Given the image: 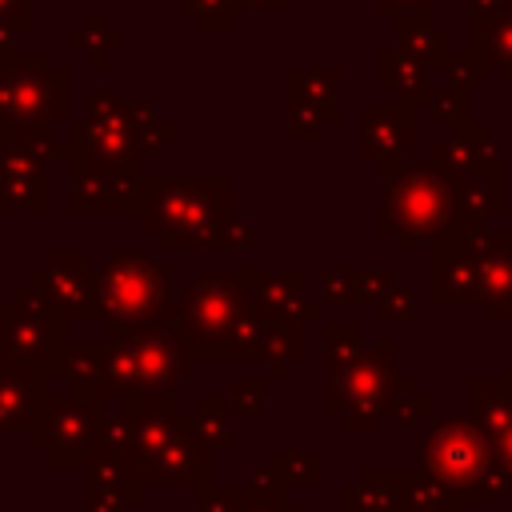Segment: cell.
<instances>
[{
	"label": "cell",
	"mask_w": 512,
	"mask_h": 512,
	"mask_svg": "<svg viewBox=\"0 0 512 512\" xmlns=\"http://www.w3.org/2000/svg\"><path fill=\"white\" fill-rule=\"evenodd\" d=\"M344 512H404L400 472H364L352 488H344Z\"/></svg>",
	"instance_id": "21"
},
{
	"label": "cell",
	"mask_w": 512,
	"mask_h": 512,
	"mask_svg": "<svg viewBox=\"0 0 512 512\" xmlns=\"http://www.w3.org/2000/svg\"><path fill=\"white\" fill-rule=\"evenodd\" d=\"M228 416H232L228 400H220V396H200V400H196L192 424H196V432L208 440V448H228V444H232V436H228Z\"/></svg>",
	"instance_id": "23"
},
{
	"label": "cell",
	"mask_w": 512,
	"mask_h": 512,
	"mask_svg": "<svg viewBox=\"0 0 512 512\" xmlns=\"http://www.w3.org/2000/svg\"><path fill=\"white\" fill-rule=\"evenodd\" d=\"M292 100H332L340 88V72L332 68H308V72H292Z\"/></svg>",
	"instance_id": "27"
},
{
	"label": "cell",
	"mask_w": 512,
	"mask_h": 512,
	"mask_svg": "<svg viewBox=\"0 0 512 512\" xmlns=\"http://www.w3.org/2000/svg\"><path fill=\"white\" fill-rule=\"evenodd\" d=\"M416 468L452 488L464 500H500L504 496V472L496 464V452L484 436V428L468 416L440 420L424 432Z\"/></svg>",
	"instance_id": "6"
},
{
	"label": "cell",
	"mask_w": 512,
	"mask_h": 512,
	"mask_svg": "<svg viewBox=\"0 0 512 512\" xmlns=\"http://www.w3.org/2000/svg\"><path fill=\"white\" fill-rule=\"evenodd\" d=\"M380 232L396 248L440 244L452 232V184L436 164H396L384 168Z\"/></svg>",
	"instance_id": "5"
},
{
	"label": "cell",
	"mask_w": 512,
	"mask_h": 512,
	"mask_svg": "<svg viewBox=\"0 0 512 512\" xmlns=\"http://www.w3.org/2000/svg\"><path fill=\"white\" fill-rule=\"evenodd\" d=\"M332 120H340L336 100H292L288 132H292V136H320Z\"/></svg>",
	"instance_id": "25"
},
{
	"label": "cell",
	"mask_w": 512,
	"mask_h": 512,
	"mask_svg": "<svg viewBox=\"0 0 512 512\" xmlns=\"http://www.w3.org/2000/svg\"><path fill=\"white\" fill-rule=\"evenodd\" d=\"M472 40H476V52L492 68H500L512 84V0L500 12H492L484 20H472Z\"/></svg>",
	"instance_id": "22"
},
{
	"label": "cell",
	"mask_w": 512,
	"mask_h": 512,
	"mask_svg": "<svg viewBox=\"0 0 512 512\" xmlns=\"http://www.w3.org/2000/svg\"><path fill=\"white\" fill-rule=\"evenodd\" d=\"M244 504H248V492H236V488L200 492V508L204 512H244Z\"/></svg>",
	"instance_id": "32"
},
{
	"label": "cell",
	"mask_w": 512,
	"mask_h": 512,
	"mask_svg": "<svg viewBox=\"0 0 512 512\" xmlns=\"http://www.w3.org/2000/svg\"><path fill=\"white\" fill-rule=\"evenodd\" d=\"M144 232H152L164 248L200 252V248H228L236 244V212L228 180H200V184H156L144 212Z\"/></svg>",
	"instance_id": "3"
},
{
	"label": "cell",
	"mask_w": 512,
	"mask_h": 512,
	"mask_svg": "<svg viewBox=\"0 0 512 512\" xmlns=\"http://www.w3.org/2000/svg\"><path fill=\"white\" fill-rule=\"evenodd\" d=\"M468 396H472V420L484 428V436L496 452V464H500L504 480L512 484V388L504 380L476 376L468 384Z\"/></svg>",
	"instance_id": "16"
},
{
	"label": "cell",
	"mask_w": 512,
	"mask_h": 512,
	"mask_svg": "<svg viewBox=\"0 0 512 512\" xmlns=\"http://www.w3.org/2000/svg\"><path fill=\"white\" fill-rule=\"evenodd\" d=\"M424 412H432L428 396H404V400L396 396V400H392V420H396V424H416Z\"/></svg>",
	"instance_id": "34"
},
{
	"label": "cell",
	"mask_w": 512,
	"mask_h": 512,
	"mask_svg": "<svg viewBox=\"0 0 512 512\" xmlns=\"http://www.w3.org/2000/svg\"><path fill=\"white\" fill-rule=\"evenodd\" d=\"M108 360V396H168L196 372V348L184 340L176 324L148 320L128 328H108L104 340Z\"/></svg>",
	"instance_id": "2"
},
{
	"label": "cell",
	"mask_w": 512,
	"mask_h": 512,
	"mask_svg": "<svg viewBox=\"0 0 512 512\" xmlns=\"http://www.w3.org/2000/svg\"><path fill=\"white\" fill-rule=\"evenodd\" d=\"M456 512H468V508H456Z\"/></svg>",
	"instance_id": "40"
},
{
	"label": "cell",
	"mask_w": 512,
	"mask_h": 512,
	"mask_svg": "<svg viewBox=\"0 0 512 512\" xmlns=\"http://www.w3.org/2000/svg\"><path fill=\"white\" fill-rule=\"evenodd\" d=\"M480 304L492 320L512 324V232H484V292Z\"/></svg>",
	"instance_id": "19"
},
{
	"label": "cell",
	"mask_w": 512,
	"mask_h": 512,
	"mask_svg": "<svg viewBox=\"0 0 512 512\" xmlns=\"http://www.w3.org/2000/svg\"><path fill=\"white\" fill-rule=\"evenodd\" d=\"M360 140L364 156H372L380 168H396L400 160L412 156L416 124H412V104H392V108H360Z\"/></svg>",
	"instance_id": "15"
},
{
	"label": "cell",
	"mask_w": 512,
	"mask_h": 512,
	"mask_svg": "<svg viewBox=\"0 0 512 512\" xmlns=\"http://www.w3.org/2000/svg\"><path fill=\"white\" fill-rule=\"evenodd\" d=\"M428 104L436 108L440 120H456L468 108V84L456 80V76H448V80H440V92H428Z\"/></svg>",
	"instance_id": "28"
},
{
	"label": "cell",
	"mask_w": 512,
	"mask_h": 512,
	"mask_svg": "<svg viewBox=\"0 0 512 512\" xmlns=\"http://www.w3.org/2000/svg\"><path fill=\"white\" fill-rule=\"evenodd\" d=\"M52 188L40 164V148L0 128V212H48Z\"/></svg>",
	"instance_id": "14"
},
{
	"label": "cell",
	"mask_w": 512,
	"mask_h": 512,
	"mask_svg": "<svg viewBox=\"0 0 512 512\" xmlns=\"http://www.w3.org/2000/svg\"><path fill=\"white\" fill-rule=\"evenodd\" d=\"M32 288L52 304V312L64 324H72V320H100L96 272H88L84 252H72V248L52 252L48 264L32 272Z\"/></svg>",
	"instance_id": "13"
},
{
	"label": "cell",
	"mask_w": 512,
	"mask_h": 512,
	"mask_svg": "<svg viewBox=\"0 0 512 512\" xmlns=\"http://www.w3.org/2000/svg\"><path fill=\"white\" fill-rule=\"evenodd\" d=\"M264 392H268V380H264V376H240V380L232 384V396H236L232 404L256 416V412L264 408Z\"/></svg>",
	"instance_id": "31"
},
{
	"label": "cell",
	"mask_w": 512,
	"mask_h": 512,
	"mask_svg": "<svg viewBox=\"0 0 512 512\" xmlns=\"http://www.w3.org/2000/svg\"><path fill=\"white\" fill-rule=\"evenodd\" d=\"M12 368V356H8V312L0 308V372Z\"/></svg>",
	"instance_id": "36"
},
{
	"label": "cell",
	"mask_w": 512,
	"mask_h": 512,
	"mask_svg": "<svg viewBox=\"0 0 512 512\" xmlns=\"http://www.w3.org/2000/svg\"><path fill=\"white\" fill-rule=\"evenodd\" d=\"M72 168V212H144L156 180L140 176V164H104V160H68Z\"/></svg>",
	"instance_id": "12"
},
{
	"label": "cell",
	"mask_w": 512,
	"mask_h": 512,
	"mask_svg": "<svg viewBox=\"0 0 512 512\" xmlns=\"http://www.w3.org/2000/svg\"><path fill=\"white\" fill-rule=\"evenodd\" d=\"M8 312V356L12 368L32 372V376H56L68 352V336H64V320L52 312V304L28 284L12 292V304H4Z\"/></svg>",
	"instance_id": "10"
},
{
	"label": "cell",
	"mask_w": 512,
	"mask_h": 512,
	"mask_svg": "<svg viewBox=\"0 0 512 512\" xmlns=\"http://www.w3.org/2000/svg\"><path fill=\"white\" fill-rule=\"evenodd\" d=\"M244 512H292V508H284V500H280V496H268V492H248Z\"/></svg>",
	"instance_id": "35"
},
{
	"label": "cell",
	"mask_w": 512,
	"mask_h": 512,
	"mask_svg": "<svg viewBox=\"0 0 512 512\" xmlns=\"http://www.w3.org/2000/svg\"><path fill=\"white\" fill-rule=\"evenodd\" d=\"M504 384L512 388V360H508V372H504Z\"/></svg>",
	"instance_id": "39"
},
{
	"label": "cell",
	"mask_w": 512,
	"mask_h": 512,
	"mask_svg": "<svg viewBox=\"0 0 512 512\" xmlns=\"http://www.w3.org/2000/svg\"><path fill=\"white\" fill-rule=\"evenodd\" d=\"M384 12H412V8H428L432 0H376Z\"/></svg>",
	"instance_id": "37"
},
{
	"label": "cell",
	"mask_w": 512,
	"mask_h": 512,
	"mask_svg": "<svg viewBox=\"0 0 512 512\" xmlns=\"http://www.w3.org/2000/svg\"><path fill=\"white\" fill-rule=\"evenodd\" d=\"M168 292H172L168 268L156 264L148 252H116L96 272V304L108 328H128L168 316Z\"/></svg>",
	"instance_id": "7"
},
{
	"label": "cell",
	"mask_w": 512,
	"mask_h": 512,
	"mask_svg": "<svg viewBox=\"0 0 512 512\" xmlns=\"http://www.w3.org/2000/svg\"><path fill=\"white\" fill-rule=\"evenodd\" d=\"M244 312H248V288H244L240 272L236 276H200L180 296V304L168 312V324H176L196 352L228 356V344H232Z\"/></svg>",
	"instance_id": "9"
},
{
	"label": "cell",
	"mask_w": 512,
	"mask_h": 512,
	"mask_svg": "<svg viewBox=\"0 0 512 512\" xmlns=\"http://www.w3.org/2000/svg\"><path fill=\"white\" fill-rule=\"evenodd\" d=\"M320 452H276L268 460V472L280 480V484H308L316 488L320 484Z\"/></svg>",
	"instance_id": "24"
},
{
	"label": "cell",
	"mask_w": 512,
	"mask_h": 512,
	"mask_svg": "<svg viewBox=\"0 0 512 512\" xmlns=\"http://www.w3.org/2000/svg\"><path fill=\"white\" fill-rule=\"evenodd\" d=\"M60 376L68 380V396L76 400H92L100 404L108 396V360H104V344H68Z\"/></svg>",
	"instance_id": "20"
},
{
	"label": "cell",
	"mask_w": 512,
	"mask_h": 512,
	"mask_svg": "<svg viewBox=\"0 0 512 512\" xmlns=\"http://www.w3.org/2000/svg\"><path fill=\"white\" fill-rule=\"evenodd\" d=\"M140 488L144 484L132 476V468L104 444L88 460V504H84V512H124L140 496Z\"/></svg>",
	"instance_id": "17"
},
{
	"label": "cell",
	"mask_w": 512,
	"mask_h": 512,
	"mask_svg": "<svg viewBox=\"0 0 512 512\" xmlns=\"http://www.w3.org/2000/svg\"><path fill=\"white\" fill-rule=\"evenodd\" d=\"M508 0H472V20H484V16H492V12H500Z\"/></svg>",
	"instance_id": "38"
},
{
	"label": "cell",
	"mask_w": 512,
	"mask_h": 512,
	"mask_svg": "<svg viewBox=\"0 0 512 512\" xmlns=\"http://www.w3.org/2000/svg\"><path fill=\"white\" fill-rule=\"evenodd\" d=\"M68 76L52 68L44 52H0V128L36 144H52L48 128L64 120Z\"/></svg>",
	"instance_id": "4"
},
{
	"label": "cell",
	"mask_w": 512,
	"mask_h": 512,
	"mask_svg": "<svg viewBox=\"0 0 512 512\" xmlns=\"http://www.w3.org/2000/svg\"><path fill=\"white\" fill-rule=\"evenodd\" d=\"M104 444L132 468L140 484H180L208 492L212 448L196 432L192 416L176 412L168 396L120 400V412L108 424Z\"/></svg>",
	"instance_id": "1"
},
{
	"label": "cell",
	"mask_w": 512,
	"mask_h": 512,
	"mask_svg": "<svg viewBox=\"0 0 512 512\" xmlns=\"http://www.w3.org/2000/svg\"><path fill=\"white\" fill-rule=\"evenodd\" d=\"M68 44H72L76 52H84L92 68H100V64H104V56H108V52H116L120 36H116V32H108L100 16H88V24H84V28L68 32Z\"/></svg>",
	"instance_id": "26"
},
{
	"label": "cell",
	"mask_w": 512,
	"mask_h": 512,
	"mask_svg": "<svg viewBox=\"0 0 512 512\" xmlns=\"http://www.w3.org/2000/svg\"><path fill=\"white\" fill-rule=\"evenodd\" d=\"M16 28H28V0H0V44Z\"/></svg>",
	"instance_id": "33"
},
{
	"label": "cell",
	"mask_w": 512,
	"mask_h": 512,
	"mask_svg": "<svg viewBox=\"0 0 512 512\" xmlns=\"http://www.w3.org/2000/svg\"><path fill=\"white\" fill-rule=\"evenodd\" d=\"M48 380L20 372V368H4L0 372V432H32L36 420L48 408Z\"/></svg>",
	"instance_id": "18"
},
{
	"label": "cell",
	"mask_w": 512,
	"mask_h": 512,
	"mask_svg": "<svg viewBox=\"0 0 512 512\" xmlns=\"http://www.w3.org/2000/svg\"><path fill=\"white\" fill-rule=\"evenodd\" d=\"M108 424L100 404L76 396H52L44 416L32 428V448L44 452L56 468H88V460L104 448Z\"/></svg>",
	"instance_id": "11"
},
{
	"label": "cell",
	"mask_w": 512,
	"mask_h": 512,
	"mask_svg": "<svg viewBox=\"0 0 512 512\" xmlns=\"http://www.w3.org/2000/svg\"><path fill=\"white\" fill-rule=\"evenodd\" d=\"M364 344H360V328L356 324H324V352H328V364H340L348 356H356Z\"/></svg>",
	"instance_id": "29"
},
{
	"label": "cell",
	"mask_w": 512,
	"mask_h": 512,
	"mask_svg": "<svg viewBox=\"0 0 512 512\" xmlns=\"http://www.w3.org/2000/svg\"><path fill=\"white\" fill-rule=\"evenodd\" d=\"M184 8L196 16V24L228 28V16H232L236 8H244V0H184Z\"/></svg>",
	"instance_id": "30"
},
{
	"label": "cell",
	"mask_w": 512,
	"mask_h": 512,
	"mask_svg": "<svg viewBox=\"0 0 512 512\" xmlns=\"http://www.w3.org/2000/svg\"><path fill=\"white\" fill-rule=\"evenodd\" d=\"M396 392H400V376L392 372V344H372L332 364L328 412L340 416L344 432H372L380 412L392 408Z\"/></svg>",
	"instance_id": "8"
}]
</instances>
